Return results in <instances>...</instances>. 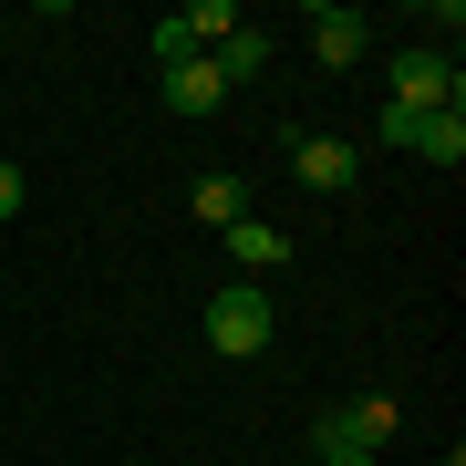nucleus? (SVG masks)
Masks as SVG:
<instances>
[{
    "instance_id": "6e6552de",
    "label": "nucleus",
    "mask_w": 466,
    "mask_h": 466,
    "mask_svg": "<svg viewBox=\"0 0 466 466\" xmlns=\"http://www.w3.org/2000/svg\"><path fill=\"white\" fill-rule=\"evenodd\" d=\"M228 259H238V269H249V280H269V269H280V259H290V238H280V228H269V218H238V228H228Z\"/></svg>"
},
{
    "instance_id": "20e7f679",
    "label": "nucleus",
    "mask_w": 466,
    "mask_h": 466,
    "mask_svg": "<svg viewBox=\"0 0 466 466\" xmlns=\"http://www.w3.org/2000/svg\"><path fill=\"white\" fill-rule=\"evenodd\" d=\"M383 73H394V104H404V115H446V104H456V63L435 42H404Z\"/></svg>"
},
{
    "instance_id": "2eb2a0df",
    "label": "nucleus",
    "mask_w": 466,
    "mask_h": 466,
    "mask_svg": "<svg viewBox=\"0 0 466 466\" xmlns=\"http://www.w3.org/2000/svg\"><path fill=\"white\" fill-rule=\"evenodd\" d=\"M0 42H11V21H0Z\"/></svg>"
},
{
    "instance_id": "f8f14e48",
    "label": "nucleus",
    "mask_w": 466,
    "mask_h": 466,
    "mask_svg": "<svg viewBox=\"0 0 466 466\" xmlns=\"http://www.w3.org/2000/svg\"><path fill=\"white\" fill-rule=\"evenodd\" d=\"M311 446H321V466H383L373 446H352V435H342L332 415H321V425H311Z\"/></svg>"
},
{
    "instance_id": "39448f33",
    "label": "nucleus",
    "mask_w": 466,
    "mask_h": 466,
    "mask_svg": "<svg viewBox=\"0 0 466 466\" xmlns=\"http://www.w3.org/2000/svg\"><path fill=\"white\" fill-rule=\"evenodd\" d=\"M311 52L332 73H352V63H363V11H332V0H321V11H311Z\"/></svg>"
},
{
    "instance_id": "9d476101",
    "label": "nucleus",
    "mask_w": 466,
    "mask_h": 466,
    "mask_svg": "<svg viewBox=\"0 0 466 466\" xmlns=\"http://www.w3.org/2000/svg\"><path fill=\"white\" fill-rule=\"evenodd\" d=\"M415 156H425V167H456V156H466V115H456V104H446V115H415Z\"/></svg>"
},
{
    "instance_id": "f257e3e1",
    "label": "nucleus",
    "mask_w": 466,
    "mask_h": 466,
    "mask_svg": "<svg viewBox=\"0 0 466 466\" xmlns=\"http://www.w3.org/2000/svg\"><path fill=\"white\" fill-rule=\"evenodd\" d=\"M198 332H208V352L249 363V352L280 342V300H269V280H218V290H208V311H198Z\"/></svg>"
},
{
    "instance_id": "9b49d317",
    "label": "nucleus",
    "mask_w": 466,
    "mask_h": 466,
    "mask_svg": "<svg viewBox=\"0 0 466 466\" xmlns=\"http://www.w3.org/2000/svg\"><path fill=\"white\" fill-rule=\"evenodd\" d=\"M332 425L352 435V446H383V435H394V394H363V404H342Z\"/></svg>"
},
{
    "instance_id": "423d86ee",
    "label": "nucleus",
    "mask_w": 466,
    "mask_h": 466,
    "mask_svg": "<svg viewBox=\"0 0 466 466\" xmlns=\"http://www.w3.org/2000/svg\"><path fill=\"white\" fill-rule=\"evenodd\" d=\"M208 63H218V84H228V94H238V84H259V73H269V32H249V21H238V32L218 42Z\"/></svg>"
},
{
    "instance_id": "4468645a",
    "label": "nucleus",
    "mask_w": 466,
    "mask_h": 466,
    "mask_svg": "<svg viewBox=\"0 0 466 466\" xmlns=\"http://www.w3.org/2000/svg\"><path fill=\"white\" fill-rule=\"evenodd\" d=\"M435 466H466V456H456V446H446V456H435Z\"/></svg>"
},
{
    "instance_id": "ddd939ff",
    "label": "nucleus",
    "mask_w": 466,
    "mask_h": 466,
    "mask_svg": "<svg viewBox=\"0 0 466 466\" xmlns=\"http://www.w3.org/2000/svg\"><path fill=\"white\" fill-rule=\"evenodd\" d=\"M21 198H32V187H21V167L0 156V218H21Z\"/></svg>"
},
{
    "instance_id": "f03ea898",
    "label": "nucleus",
    "mask_w": 466,
    "mask_h": 466,
    "mask_svg": "<svg viewBox=\"0 0 466 466\" xmlns=\"http://www.w3.org/2000/svg\"><path fill=\"white\" fill-rule=\"evenodd\" d=\"M228 32H238V0H187V11L156 21V63H208Z\"/></svg>"
},
{
    "instance_id": "7ed1b4c3",
    "label": "nucleus",
    "mask_w": 466,
    "mask_h": 466,
    "mask_svg": "<svg viewBox=\"0 0 466 466\" xmlns=\"http://www.w3.org/2000/svg\"><path fill=\"white\" fill-rule=\"evenodd\" d=\"M290 177L311 187V198H352V187H363V146H342V135H300V125H290Z\"/></svg>"
},
{
    "instance_id": "0eeeda50",
    "label": "nucleus",
    "mask_w": 466,
    "mask_h": 466,
    "mask_svg": "<svg viewBox=\"0 0 466 466\" xmlns=\"http://www.w3.org/2000/svg\"><path fill=\"white\" fill-rule=\"evenodd\" d=\"M187 208H198V228L228 238L238 218H249V187H238V177H198V187H187Z\"/></svg>"
},
{
    "instance_id": "1a4fd4ad",
    "label": "nucleus",
    "mask_w": 466,
    "mask_h": 466,
    "mask_svg": "<svg viewBox=\"0 0 466 466\" xmlns=\"http://www.w3.org/2000/svg\"><path fill=\"white\" fill-rule=\"evenodd\" d=\"M167 104H177V115H218V104H228L218 63H167Z\"/></svg>"
}]
</instances>
